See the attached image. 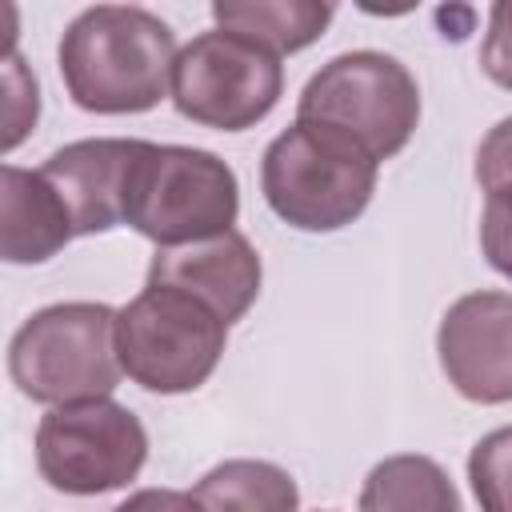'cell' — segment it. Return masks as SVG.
<instances>
[{
	"label": "cell",
	"mask_w": 512,
	"mask_h": 512,
	"mask_svg": "<svg viewBox=\"0 0 512 512\" xmlns=\"http://www.w3.org/2000/svg\"><path fill=\"white\" fill-rule=\"evenodd\" d=\"M60 76L84 112L124 116L148 112L172 92L176 36L136 4L84 8L60 40Z\"/></svg>",
	"instance_id": "obj_1"
},
{
	"label": "cell",
	"mask_w": 512,
	"mask_h": 512,
	"mask_svg": "<svg viewBox=\"0 0 512 512\" xmlns=\"http://www.w3.org/2000/svg\"><path fill=\"white\" fill-rule=\"evenodd\" d=\"M8 376L36 404L104 400L120 384L116 312L96 300H68L32 312L8 344Z\"/></svg>",
	"instance_id": "obj_2"
},
{
	"label": "cell",
	"mask_w": 512,
	"mask_h": 512,
	"mask_svg": "<svg viewBox=\"0 0 512 512\" xmlns=\"http://www.w3.org/2000/svg\"><path fill=\"white\" fill-rule=\"evenodd\" d=\"M376 160L352 140L296 120L260 160L268 208L300 232H336L352 224L376 192Z\"/></svg>",
	"instance_id": "obj_3"
},
{
	"label": "cell",
	"mask_w": 512,
	"mask_h": 512,
	"mask_svg": "<svg viewBox=\"0 0 512 512\" xmlns=\"http://www.w3.org/2000/svg\"><path fill=\"white\" fill-rule=\"evenodd\" d=\"M240 216L236 172L204 148L188 144H140L128 176L124 224L148 236L156 248H180L232 232Z\"/></svg>",
	"instance_id": "obj_4"
},
{
	"label": "cell",
	"mask_w": 512,
	"mask_h": 512,
	"mask_svg": "<svg viewBox=\"0 0 512 512\" xmlns=\"http://www.w3.org/2000/svg\"><path fill=\"white\" fill-rule=\"evenodd\" d=\"M296 120L352 140L380 164L412 140L420 124V88L388 52H340L304 84Z\"/></svg>",
	"instance_id": "obj_5"
},
{
	"label": "cell",
	"mask_w": 512,
	"mask_h": 512,
	"mask_svg": "<svg viewBox=\"0 0 512 512\" xmlns=\"http://www.w3.org/2000/svg\"><path fill=\"white\" fill-rule=\"evenodd\" d=\"M228 324L196 296L164 284H144L116 312V356L128 380L148 392H196L220 364Z\"/></svg>",
	"instance_id": "obj_6"
},
{
	"label": "cell",
	"mask_w": 512,
	"mask_h": 512,
	"mask_svg": "<svg viewBox=\"0 0 512 512\" xmlns=\"http://www.w3.org/2000/svg\"><path fill=\"white\" fill-rule=\"evenodd\" d=\"M284 92V64L248 36L212 28L192 36L172 68V104L184 120L244 132L260 124Z\"/></svg>",
	"instance_id": "obj_7"
},
{
	"label": "cell",
	"mask_w": 512,
	"mask_h": 512,
	"mask_svg": "<svg viewBox=\"0 0 512 512\" xmlns=\"http://www.w3.org/2000/svg\"><path fill=\"white\" fill-rule=\"evenodd\" d=\"M148 460V432L140 416L112 396L60 404L40 416L36 468L68 496H100L140 476Z\"/></svg>",
	"instance_id": "obj_8"
},
{
	"label": "cell",
	"mask_w": 512,
	"mask_h": 512,
	"mask_svg": "<svg viewBox=\"0 0 512 512\" xmlns=\"http://www.w3.org/2000/svg\"><path fill=\"white\" fill-rule=\"evenodd\" d=\"M436 352L448 384L472 404L512 400V292H468L448 304Z\"/></svg>",
	"instance_id": "obj_9"
},
{
	"label": "cell",
	"mask_w": 512,
	"mask_h": 512,
	"mask_svg": "<svg viewBox=\"0 0 512 512\" xmlns=\"http://www.w3.org/2000/svg\"><path fill=\"white\" fill-rule=\"evenodd\" d=\"M260 252L244 232L208 236L180 248H156L148 260L144 284L180 288L196 300H204L224 324H236L260 296Z\"/></svg>",
	"instance_id": "obj_10"
},
{
	"label": "cell",
	"mask_w": 512,
	"mask_h": 512,
	"mask_svg": "<svg viewBox=\"0 0 512 512\" xmlns=\"http://www.w3.org/2000/svg\"><path fill=\"white\" fill-rule=\"evenodd\" d=\"M144 140H120V136H96L56 148L40 172L60 192L76 236L112 232L124 224V200H128V176L140 156Z\"/></svg>",
	"instance_id": "obj_11"
},
{
	"label": "cell",
	"mask_w": 512,
	"mask_h": 512,
	"mask_svg": "<svg viewBox=\"0 0 512 512\" xmlns=\"http://www.w3.org/2000/svg\"><path fill=\"white\" fill-rule=\"evenodd\" d=\"M76 236L60 192L36 168H0V256L8 264H44Z\"/></svg>",
	"instance_id": "obj_12"
},
{
	"label": "cell",
	"mask_w": 512,
	"mask_h": 512,
	"mask_svg": "<svg viewBox=\"0 0 512 512\" xmlns=\"http://www.w3.org/2000/svg\"><path fill=\"white\" fill-rule=\"evenodd\" d=\"M336 8L324 0H216L212 20L224 32L248 36L260 48L284 56L316 44L332 24Z\"/></svg>",
	"instance_id": "obj_13"
},
{
	"label": "cell",
	"mask_w": 512,
	"mask_h": 512,
	"mask_svg": "<svg viewBox=\"0 0 512 512\" xmlns=\"http://www.w3.org/2000/svg\"><path fill=\"white\" fill-rule=\"evenodd\" d=\"M360 512H464L448 472L432 456L400 452L380 460L360 488Z\"/></svg>",
	"instance_id": "obj_14"
},
{
	"label": "cell",
	"mask_w": 512,
	"mask_h": 512,
	"mask_svg": "<svg viewBox=\"0 0 512 512\" xmlns=\"http://www.w3.org/2000/svg\"><path fill=\"white\" fill-rule=\"evenodd\" d=\"M200 512H296V480L272 460H224L192 488Z\"/></svg>",
	"instance_id": "obj_15"
},
{
	"label": "cell",
	"mask_w": 512,
	"mask_h": 512,
	"mask_svg": "<svg viewBox=\"0 0 512 512\" xmlns=\"http://www.w3.org/2000/svg\"><path fill=\"white\" fill-rule=\"evenodd\" d=\"M468 480L480 512H512V424L492 428L472 444Z\"/></svg>",
	"instance_id": "obj_16"
},
{
	"label": "cell",
	"mask_w": 512,
	"mask_h": 512,
	"mask_svg": "<svg viewBox=\"0 0 512 512\" xmlns=\"http://www.w3.org/2000/svg\"><path fill=\"white\" fill-rule=\"evenodd\" d=\"M4 92H8V100H4V152H12L40 116L36 76L24 68V60L16 52H8V60H4Z\"/></svg>",
	"instance_id": "obj_17"
},
{
	"label": "cell",
	"mask_w": 512,
	"mask_h": 512,
	"mask_svg": "<svg viewBox=\"0 0 512 512\" xmlns=\"http://www.w3.org/2000/svg\"><path fill=\"white\" fill-rule=\"evenodd\" d=\"M480 248L484 260L512 280V188L488 192L480 212Z\"/></svg>",
	"instance_id": "obj_18"
},
{
	"label": "cell",
	"mask_w": 512,
	"mask_h": 512,
	"mask_svg": "<svg viewBox=\"0 0 512 512\" xmlns=\"http://www.w3.org/2000/svg\"><path fill=\"white\" fill-rule=\"evenodd\" d=\"M480 68L492 84L512 92V0H500L488 12V32L480 44Z\"/></svg>",
	"instance_id": "obj_19"
},
{
	"label": "cell",
	"mask_w": 512,
	"mask_h": 512,
	"mask_svg": "<svg viewBox=\"0 0 512 512\" xmlns=\"http://www.w3.org/2000/svg\"><path fill=\"white\" fill-rule=\"evenodd\" d=\"M476 180L484 192L512 188V116H504L476 148Z\"/></svg>",
	"instance_id": "obj_20"
},
{
	"label": "cell",
	"mask_w": 512,
	"mask_h": 512,
	"mask_svg": "<svg viewBox=\"0 0 512 512\" xmlns=\"http://www.w3.org/2000/svg\"><path fill=\"white\" fill-rule=\"evenodd\" d=\"M112 512H200L192 492H176V488H140L132 492L124 504H116Z\"/></svg>",
	"instance_id": "obj_21"
}]
</instances>
